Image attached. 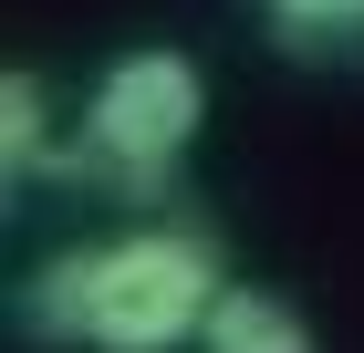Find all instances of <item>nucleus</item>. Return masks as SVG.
Wrapping results in <instances>:
<instances>
[{
    "mask_svg": "<svg viewBox=\"0 0 364 353\" xmlns=\"http://www.w3.org/2000/svg\"><path fill=\"white\" fill-rule=\"evenodd\" d=\"M229 271L198 229H125V239L53 249L21 281L31 343H84V353H177L208 332Z\"/></svg>",
    "mask_w": 364,
    "mask_h": 353,
    "instance_id": "f257e3e1",
    "label": "nucleus"
},
{
    "mask_svg": "<svg viewBox=\"0 0 364 353\" xmlns=\"http://www.w3.org/2000/svg\"><path fill=\"white\" fill-rule=\"evenodd\" d=\"M198 125H208V73H198L188 53H167V42H146V53H114L105 73H94L63 166H73L84 188L146 197V188L177 177V156L198 146Z\"/></svg>",
    "mask_w": 364,
    "mask_h": 353,
    "instance_id": "f03ea898",
    "label": "nucleus"
},
{
    "mask_svg": "<svg viewBox=\"0 0 364 353\" xmlns=\"http://www.w3.org/2000/svg\"><path fill=\"white\" fill-rule=\"evenodd\" d=\"M198 343H208V353H323V343H312V322H302L281 291H260V281H229Z\"/></svg>",
    "mask_w": 364,
    "mask_h": 353,
    "instance_id": "7ed1b4c3",
    "label": "nucleus"
},
{
    "mask_svg": "<svg viewBox=\"0 0 364 353\" xmlns=\"http://www.w3.org/2000/svg\"><path fill=\"white\" fill-rule=\"evenodd\" d=\"M42 166H63V146H53V94H42L31 63H11V73H0V177L31 188Z\"/></svg>",
    "mask_w": 364,
    "mask_h": 353,
    "instance_id": "20e7f679",
    "label": "nucleus"
},
{
    "mask_svg": "<svg viewBox=\"0 0 364 353\" xmlns=\"http://www.w3.org/2000/svg\"><path fill=\"white\" fill-rule=\"evenodd\" d=\"M271 11L281 42H343V31H364V0H260Z\"/></svg>",
    "mask_w": 364,
    "mask_h": 353,
    "instance_id": "39448f33",
    "label": "nucleus"
}]
</instances>
